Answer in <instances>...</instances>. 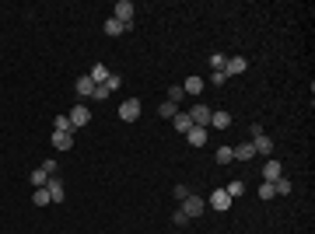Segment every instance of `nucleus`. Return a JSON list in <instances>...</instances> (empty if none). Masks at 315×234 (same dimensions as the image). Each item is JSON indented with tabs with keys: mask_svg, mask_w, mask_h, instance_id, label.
Wrapping results in <instances>:
<instances>
[{
	"mask_svg": "<svg viewBox=\"0 0 315 234\" xmlns=\"http://www.w3.org/2000/svg\"><path fill=\"white\" fill-rule=\"evenodd\" d=\"M88 77L95 80V84H105V80L112 77V70H109V67H105V63H95V67H91V74H88Z\"/></svg>",
	"mask_w": 315,
	"mask_h": 234,
	"instance_id": "obj_13",
	"label": "nucleus"
},
{
	"mask_svg": "<svg viewBox=\"0 0 315 234\" xmlns=\"http://www.w3.org/2000/svg\"><path fill=\"white\" fill-rule=\"evenodd\" d=\"M224 63H228V59L221 56V53H214V56H210V67H214V70H224Z\"/></svg>",
	"mask_w": 315,
	"mask_h": 234,
	"instance_id": "obj_32",
	"label": "nucleus"
},
{
	"mask_svg": "<svg viewBox=\"0 0 315 234\" xmlns=\"http://www.w3.org/2000/svg\"><path fill=\"white\" fill-rule=\"evenodd\" d=\"M175 112H179V105H172V101H161V105H158V116L168 119V122L175 119Z\"/></svg>",
	"mask_w": 315,
	"mask_h": 234,
	"instance_id": "obj_22",
	"label": "nucleus"
},
{
	"mask_svg": "<svg viewBox=\"0 0 315 234\" xmlns=\"http://www.w3.org/2000/svg\"><path fill=\"white\" fill-rule=\"evenodd\" d=\"M32 203H35V206H49L53 199H49V193H46V189H35V196H32Z\"/></svg>",
	"mask_w": 315,
	"mask_h": 234,
	"instance_id": "obj_26",
	"label": "nucleus"
},
{
	"mask_svg": "<svg viewBox=\"0 0 315 234\" xmlns=\"http://www.w3.org/2000/svg\"><path fill=\"white\" fill-rule=\"evenodd\" d=\"M231 203H235V199L224 193V189H214V193H210V199H207V210H217V214H224V210H231Z\"/></svg>",
	"mask_w": 315,
	"mask_h": 234,
	"instance_id": "obj_1",
	"label": "nucleus"
},
{
	"mask_svg": "<svg viewBox=\"0 0 315 234\" xmlns=\"http://www.w3.org/2000/svg\"><path fill=\"white\" fill-rule=\"evenodd\" d=\"M39 168L46 172V175H56V157H46V161H42Z\"/></svg>",
	"mask_w": 315,
	"mask_h": 234,
	"instance_id": "obj_29",
	"label": "nucleus"
},
{
	"mask_svg": "<svg viewBox=\"0 0 315 234\" xmlns=\"http://www.w3.org/2000/svg\"><path fill=\"white\" fill-rule=\"evenodd\" d=\"M245 70H249V59H245V56H231L228 63H224V74H228V77H235V74H245Z\"/></svg>",
	"mask_w": 315,
	"mask_h": 234,
	"instance_id": "obj_7",
	"label": "nucleus"
},
{
	"mask_svg": "<svg viewBox=\"0 0 315 234\" xmlns=\"http://www.w3.org/2000/svg\"><path fill=\"white\" fill-rule=\"evenodd\" d=\"M119 84H123V77H119V74H112V77H109V80H105V88H109V91H116V88H119Z\"/></svg>",
	"mask_w": 315,
	"mask_h": 234,
	"instance_id": "obj_35",
	"label": "nucleus"
},
{
	"mask_svg": "<svg viewBox=\"0 0 315 234\" xmlns=\"http://www.w3.org/2000/svg\"><path fill=\"white\" fill-rule=\"evenodd\" d=\"M133 25H123V21H116V18H109L105 21V35H123V32H130Z\"/></svg>",
	"mask_w": 315,
	"mask_h": 234,
	"instance_id": "obj_17",
	"label": "nucleus"
},
{
	"mask_svg": "<svg viewBox=\"0 0 315 234\" xmlns=\"http://www.w3.org/2000/svg\"><path fill=\"white\" fill-rule=\"evenodd\" d=\"M119 119H123V122H137L140 119V98H126V101L119 105Z\"/></svg>",
	"mask_w": 315,
	"mask_h": 234,
	"instance_id": "obj_3",
	"label": "nucleus"
},
{
	"mask_svg": "<svg viewBox=\"0 0 315 234\" xmlns=\"http://www.w3.org/2000/svg\"><path fill=\"white\" fill-rule=\"evenodd\" d=\"M182 98H186V91H182V84H179V88H168V101H172V105H179Z\"/></svg>",
	"mask_w": 315,
	"mask_h": 234,
	"instance_id": "obj_28",
	"label": "nucleus"
},
{
	"mask_svg": "<svg viewBox=\"0 0 315 234\" xmlns=\"http://www.w3.org/2000/svg\"><path fill=\"white\" fill-rule=\"evenodd\" d=\"M273 196H277L273 182H263V185H259V199H273Z\"/></svg>",
	"mask_w": 315,
	"mask_h": 234,
	"instance_id": "obj_27",
	"label": "nucleus"
},
{
	"mask_svg": "<svg viewBox=\"0 0 315 234\" xmlns=\"http://www.w3.org/2000/svg\"><path fill=\"white\" fill-rule=\"evenodd\" d=\"M172 224H175V227H186V224H189V217L182 214V210H175V214H172Z\"/></svg>",
	"mask_w": 315,
	"mask_h": 234,
	"instance_id": "obj_31",
	"label": "nucleus"
},
{
	"mask_svg": "<svg viewBox=\"0 0 315 234\" xmlns=\"http://www.w3.org/2000/svg\"><path fill=\"white\" fill-rule=\"evenodd\" d=\"M224 193L231 196V199H238V196L245 193V182H242V178H235V182H228V189H224Z\"/></svg>",
	"mask_w": 315,
	"mask_h": 234,
	"instance_id": "obj_25",
	"label": "nucleus"
},
{
	"mask_svg": "<svg viewBox=\"0 0 315 234\" xmlns=\"http://www.w3.org/2000/svg\"><path fill=\"white\" fill-rule=\"evenodd\" d=\"M172 126H175L179 133H189V130H193V119H189V112H175Z\"/></svg>",
	"mask_w": 315,
	"mask_h": 234,
	"instance_id": "obj_15",
	"label": "nucleus"
},
{
	"mask_svg": "<svg viewBox=\"0 0 315 234\" xmlns=\"http://www.w3.org/2000/svg\"><path fill=\"white\" fill-rule=\"evenodd\" d=\"M53 133H74V122H70V116H56V122H53Z\"/></svg>",
	"mask_w": 315,
	"mask_h": 234,
	"instance_id": "obj_21",
	"label": "nucleus"
},
{
	"mask_svg": "<svg viewBox=\"0 0 315 234\" xmlns=\"http://www.w3.org/2000/svg\"><path fill=\"white\" fill-rule=\"evenodd\" d=\"M74 88H77L81 98H91V95H95V80L88 77V74H84V77H77V84H74Z\"/></svg>",
	"mask_w": 315,
	"mask_h": 234,
	"instance_id": "obj_14",
	"label": "nucleus"
},
{
	"mask_svg": "<svg viewBox=\"0 0 315 234\" xmlns=\"http://www.w3.org/2000/svg\"><path fill=\"white\" fill-rule=\"evenodd\" d=\"M210 126H217V130H228V126H231V112H224V109H221V112H214V116H210Z\"/></svg>",
	"mask_w": 315,
	"mask_h": 234,
	"instance_id": "obj_19",
	"label": "nucleus"
},
{
	"mask_svg": "<svg viewBox=\"0 0 315 234\" xmlns=\"http://www.w3.org/2000/svg\"><path fill=\"white\" fill-rule=\"evenodd\" d=\"M186 196H193V189H189V185H175V199H179V203H182Z\"/></svg>",
	"mask_w": 315,
	"mask_h": 234,
	"instance_id": "obj_34",
	"label": "nucleus"
},
{
	"mask_svg": "<svg viewBox=\"0 0 315 234\" xmlns=\"http://www.w3.org/2000/svg\"><path fill=\"white\" fill-rule=\"evenodd\" d=\"M273 189H277V196H291V193H294V185H291V178H284V175H280V178H277V182H273Z\"/></svg>",
	"mask_w": 315,
	"mask_h": 234,
	"instance_id": "obj_23",
	"label": "nucleus"
},
{
	"mask_svg": "<svg viewBox=\"0 0 315 234\" xmlns=\"http://www.w3.org/2000/svg\"><path fill=\"white\" fill-rule=\"evenodd\" d=\"M214 161H217V164H231V161H235L231 147H217V151H214Z\"/></svg>",
	"mask_w": 315,
	"mask_h": 234,
	"instance_id": "obj_24",
	"label": "nucleus"
},
{
	"mask_svg": "<svg viewBox=\"0 0 315 234\" xmlns=\"http://www.w3.org/2000/svg\"><path fill=\"white\" fill-rule=\"evenodd\" d=\"M284 175V168H280V161H273V157H270V161H266V164H263V182H277V178Z\"/></svg>",
	"mask_w": 315,
	"mask_h": 234,
	"instance_id": "obj_10",
	"label": "nucleus"
},
{
	"mask_svg": "<svg viewBox=\"0 0 315 234\" xmlns=\"http://www.w3.org/2000/svg\"><path fill=\"white\" fill-rule=\"evenodd\" d=\"M224 80H228V74H224V70H214V74H210V84H217V88H221Z\"/></svg>",
	"mask_w": 315,
	"mask_h": 234,
	"instance_id": "obj_33",
	"label": "nucleus"
},
{
	"mask_svg": "<svg viewBox=\"0 0 315 234\" xmlns=\"http://www.w3.org/2000/svg\"><path fill=\"white\" fill-rule=\"evenodd\" d=\"M182 91H186V95H200V91H203V77H196V74H193V77H186Z\"/></svg>",
	"mask_w": 315,
	"mask_h": 234,
	"instance_id": "obj_18",
	"label": "nucleus"
},
{
	"mask_svg": "<svg viewBox=\"0 0 315 234\" xmlns=\"http://www.w3.org/2000/svg\"><path fill=\"white\" fill-rule=\"evenodd\" d=\"M70 122H74V130L88 126V122H91V109H88L84 101H81V105H74V109H70Z\"/></svg>",
	"mask_w": 315,
	"mask_h": 234,
	"instance_id": "obj_5",
	"label": "nucleus"
},
{
	"mask_svg": "<svg viewBox=\"0 0 315 234\" xmlns=\"http://www.w3.org/2000/svg\"><path fill=\"white\" fill-rule=\"evenodd\" d=\"M53 147L56 151H70L74 147V133H53Z\"/></svg>",
	"mask_w": 315,
	"mask_h": 234,
	"instance_id": "obj_16",
	"label": "nucleus"
},
{
	"mask_svg": "<svg viewBox=\"0 0 315 234\" xmlns=\"http://www.w3.org/2000/svg\"><path fill=\"white\" fill-rule=\"evenodd\" d=\"M49 178H53V175H46L42 168H35V172H28V182H32L35 189H46V182H49Z\"/></svg>",
	"mask_w": 315,
	"mask_h": 234,
	"instance_id": "obj_20",
	"label": "nucleus"
},
{
	"mask_svg": "<svg viewBox=\"0 0 315 234\" xmlns=\"http://www.w3.org/2000/svg\"><path fill=\"white\" fill-rule=\"evenodd\" d=\"M186 140H189L193 147H203V143L210 140V133H207V126H193V130L186 133Z\"/></svg>",
	"mask_w": 315,
	"mask_h": 234,
	"instance_id": "obj_11",
	"label": "nucleus"
},
{
	"mask_svg": "<svg viewBox=\"0 0 315 234\" xmlns=\"http://www.w3.org/2000/svg\"><path fill=\"white\" fill-rule=\"evenodd\" d=\"M112 18L123 21V25H133V4H130V0H119L116 7H112Z\"/></svg>",
	"mask_w": 315,
	"mask_h": 234,
	"instance_id": "obj_6",
	"label": "nucleus"
},
{
	"mask_svg": "<svg viewBox=\"0 0 315 234\" xmlns=\"http://www.w3.org/2000/svg\"><path fill=\"white\" fill-rule=\"evenodd\" d=\"M210 116H214V109H210V105H193V109H189L193 126H210Z\"/></svg>",
	"mask_w": 315,
	"mask_h": 234,
	"instance_id": "obj_4",
	"label": "nucleus"
},
{
	"mask_svg": "<svg viewBox=\"0 0 315 234\" xmlns=\"http://www.w3.org/2000/svg\"><path fill=\"white\" fill-rule=\"evenodd\" d=\"M46 193H49V199H53V203H63V196H67V189H63V182H60V178L53 175L49 182H46Z\"/></svg>",
	"mask_w": 315,
	"mask_h": 234,
	"instance_id": "obj_9",
	"label": "nucleus"
},
{
	"mask_svg": "<svg viewBox=\"0 0 315 234\" xmlns=\"http://www.w3.org/2000/svg\"><path fill=\"white\" fill-rule=\"evenodd\" d=\"M252 151L263 154V157H270V154H273V140L266 137V133H259V137H252Z\"/></svg>",
	"mask_w": 315,
	"mask_h": 234,
	"instance_id": "obj_8",
	"label": "nucleus"
},
{
	"mask_svg": "<svg viewBox=\"0 0 315 234\" xmlns=\"http://www.w3.org/2000/svg\"><path fill=\"white\" fill-rule=\"evenodd\" d=\"M109 95H112V91H109L105 84H95V95H91V98H95V101H105Z\"/></svg>",
	"mask_w": 315,
	"mask_h": 234,
	"instance_id": "obj_30",
	"label": "nucleus"
},
{
	"mask_svg": "<svg viewBox=\"0 0 315 234\" xmlns=\"http://www.w3.org/2000/svg\"><path fill=\"white\" fill-rule=\"evenodd\" d=\"M231 154H235V161H252V157H256V151H252V140H249V143H238V147H231Z\"/></svg>",
	"mask_w": 315,
	"mask_h": 234,
	"instance_id": "obj_12",
	"label": "nucleus"
},
{
	"mask_svg": "<svg viewBox=\"0 0 315 234\" xmlns=\"http://www.w3.org/2000/svg\"><path fill=\"white\" fill-rule=\"evenodd\" d=\"M179 210L189 217V220H193V217H203V210H207V199H200V196H186Z\"/></svg>",
	"mask_w": 315,
	"mask_h": 234,
	"instance_id": "obj_2",
	"label": "nucleus"
}]
</instances>
